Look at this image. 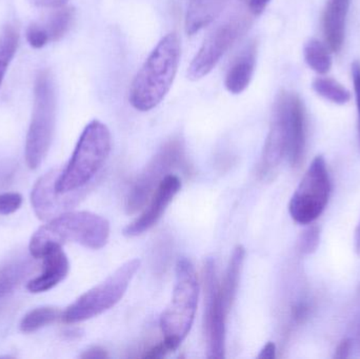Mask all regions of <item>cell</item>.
I'll return each mask as SVG.
<instances>
[{"label": "cell", "instance_id": "1", "mask_svg": "<svg viewBox=\"0 0 360 359\" xmlns=\"http://www.w3.org/2000/svg\"><path fill=\"white\" fill-rule=\"evenodd\" d=\"M109 237L107 219L86 211H68L40 227L32 236L29 248L32 256L42 259L51 248L67 242L98 250L107 244Z\"/></svg>", "mask_w": 360, "mask_h": 359}, {"label": "cell", "instance_id": "2", "mask_svg": "<svg viewBox=\"0 0 360 359\" xmlns=\"http://www.w3.org/2000/svg\"><path fill=\"white\" fill-rule=\"evenodd\" d=\"M180 58L179 36H165L155 46L133 80L130 103L141 112L158 107L170 91L176 76Z\"/></svg>", "mask_w": 360, "mask_h": 359}, {"label": "cell", "instance_id": "3", "mask_svg": "<svg viewBox=\"0 0 360 359\" xmlns=\"http://www.w3.org/2000/svg\"><path fill=\"white\" fill-rule=\"evenodd\" d=\"M306 134L302 100L295 93L281 92L275 101L270 131L262 153V174L275 171L283 158L300 149Z\"/></svg>", "mask_w": 360, "mask_h": 359}, {"label": "cell", "instance_id": "4", "mask_svg": "<svg viewBox=\"0 0 360 359\" xmlns=\"http://www.w3.org/2000/svg\"><path fill=\"white\" fill-rule=\"evenodd\" d=\"M110 151L109 129L99 120H93L82 131L69 164L59 172L57 192L67 194L84 189L103 168Z\"/></svg>", "mask_w": 360, "mask_h": 359}, {"label": "cell", "instance_id": "5", "mask_svg": "<svg viewBox=\"0 0 360 359\" xmlns=\"http://www.w3.org/2000/svg\"><path fill=\"white\" fill-rule=\"evenodd\" d=\"M175 274L172 299L160 318L164 343L170 352L179 349L192 328L199 293L196 272L190 261L180 259Z\"/></svg>", "mask_w": 360, "mask_h": 359}, {"label": "cell", "instance_id": "6", "mask_svg": "<svg viewBox=\"0 0 360 359\" xmlns=\"http://www.w3.org/2000/svg\"><path fill=\"white\" fill-rule=\"evenodd\" d=\"M56 122L54 82L48 71L36 77L31 124L25 141V162L32 170L40 166L52 143Z\"/></svg>", "mask_w": 360, "mask_h": 359}, {"label": "cell", "instance_id": "7", "mask_svg": "<svg viewBox=\"0 0 360 359\" xmlns=\"http://www.w3.org/2000/svg\"><path fill=\"white\" fill-rule=\"evenodd\" d=\"M141 267L139 259L127 261L109 278L84 293L63 312L61 320L67 324H77L101 315L113 308L126 294L131 280Z\"/></svg>", "mask_w": 360, "mask_h": 359}, {"label": "cell", "instance_id": "8", "mask_svg": "<svg viewBox=\"0 0 360 359\" xmlns=\"http://www.w3.org/2000/svg\"><path fill=\"white\" fill-rule=\"evenodd\" d=\"M331 183L323 156H316L290 200L289 212L300 225L316 221L329 202Z\"/></svg>", "mask_w": 360, "mask_h": 359}, {"label": "cell", "instance_id": "9", "mask_svg": "<svg viewBox=\"0 0 360 359\" xmlns=\"http://www.w3.org/2000/svg\"><path fill=\"white\" fill-rule=\"evenodd\" d=\"M184 162V145L179 138L167 141L158 150L151 162L137 176L127 197V212L141 210L151 197L156 188Z\"/></svg>", "mask_w": 360, "mask_h": 359}, {"label": "cell", "instance_id": "10", "mask_svg": "<svg viewBox=\"0 0 360 359\" xmlns=\"http://www.w3.org/2000/svg\"><path fill=\"white\" fill-rule=\"evenodd\" d=\"M205 282V329L207 335V356L210 358H224L226 356V309L220 285L216 275L215 263L207 259L203 268Z\"/></svg>", "mask_w": 360, "mask_h": 359}, {"label": "cell", "instance_id": "11", "mask_svg": "<svg viewBox=\"0 0 360 359\" xmlns=\"http://www.w3.org/2000/svg\"><path fill=\"white\" fill-rule=\"evenodd\" d=\"M248 27V19L240 16L218 25L195 55L188 67V78L199 80L207 76Z\"/></svg>", "mask_w": 360, "mask_h": 359}, {"label": "cell", "instance_id": "12", "mask_svg": "<svg viewBox=\"0 0 360 359\" xmlns=\"http://www.w3.org/2000/svg\"><path fill=\"white\" fill-rule=\"evenodd\" d=\"M60 170H53L38 179L32 189L31 202L34 212L41 221H51L68 212L82 197V191L60 194L56 190V179Z\"/></svg>", "mask_w": 360, "mask_h": 359}, {"label": "cell", "instance_id": "13", "mask_svg": "<svg viewBox=\"0 0 360 359\" xmlns=\"http://www.w3.org/2000/svg\"><path fill=\"white\" fill-rule=\"evenodd\" d=\"M181 189V181L176 175L170 174L162 181L151 195V200L141 216L127 226L124 234L128 237H135L149 231L162 218L169 204Z\"/></svg>", "mask_w": 360, "mask_h": 359}, {"label": "cell", "instance_id": "14", "mask_svg": "<svg viewBox=\"0 0 360 359\" xmlns=\"http://www.w3.org/2000/svg\"><path fill=\"white\" fill-rule=\"evenodd\" d=\"M44 259V271L37 278L30 280L27 290L31 293H42L60 284L68 276L70 270L69 259L63 252L61 246L51 248L42 256Z\"/></svg>", "mask_w": 360, "mask_h": 359}, {"label": "cell", "instance_id": "15", "mask_svg": "<svg viewBox=\"0 0 360 359\" xmlns=\"http://www.w3.org/2000/svg\"><path fill=\"white\" fill-rule=\"evenodd\" d=\"M351 0H328L323 13V34L333 52L338 53L344 44L346 21Z\"/></svg>", "mask_w": 360, "mask_h": 359}, {"label": "cell", "instance_id": "16", "mask_svg": "<svg viewBox=\"0 0 360 359\" xmlns=\"http://www.w3.org/2000/svg\"><path fill=\"white\" fill-rule=\"evenodd\" d=\"M228 0H191L186 16V31L188 35L197 33L220 14Z\"/></svg>", "mask_w": 360, "mask_h": 359}, {"label": "cell", "instance_id": "17", "mask_svg": "<svg viewBox=\"0 0 360 359\" xmlns=\"http://www.w3.org/2000/svg\"><path fill=\"white\" fill-rule=\"evenodd\" d=\"M256 63V50L250 46L235 60L226 77V88L232 94H240L249 86Z\"/></svg>", "mask_w": 360, "mask_h": 359}, {"label": "cell", "instance_id": "18", "mask_svg": "<svg viewBox=\"0 0 360 359\" xmlns=\"http://www.w3.org/2000/svg\"><path fill=\"white\" fill-rule=\"evenodd\" d=\"M245 256V251L243 247L238 246L234 249L230 263H229L228 270H226V278L220 285V294H221L222 301L229 311L232 308L237 290H238L239 280H240V274L243 271Z\"/></svg>", "mask_w": 360, "mask_h": 359}, {"label": "cell", "instance_id": "19", "mask_svg": "<svg viewBox=\"0 0 360 359\" xmlns=\"http://www.w3.org/2000/svg\"><path fill=\"white\" fill-rule=\"evenodd\" d=\"M304 60L308 63L309 67L321 74L325 75L332 67V57L329 50L325 44H321L319 40H309L304 48Z\"/></svg>", "mask_w": 360, "mask_h": 359}, {"label": "cell", "instance_id": "20", "mask_svg": "<svg viewBox=\"0 0 360 359\" xmlns=\"http://www.w3.org/2000/svg\"><path fill=\"white\" fill-rule=\"evenodd\" d=\"M18 42L19 31L15 25H6L0 32V86L18 48Z\"/></svg>", "mask_w": 360, "mask_h": 359}, {"label": "cell", "instance_id": "21", "mask_svg": "<svg viewBox=\"0 0 360 359\" xmlns=\"http://www.w3.org/2000/svg\"><path fill=\"white\" fill-rule=\"evenodd\" d=\"M63 312L57 308L41 307L32 310L23 316L20 322V330L23 333H33L48 325L58 320Z\"/></svg>", "mask_w": 360, "mask_h": 359}, {"label": "cell", "instance_id": "22", "mask_svg": "<svg viewBox=\"0 0 360 359\" xmlns=\"http://www.w3.org/2000/svg\"><path fill=\"white\" fill-rule=\"evenodd\" d=\"M313 90L327 100L336 105H346L351 99V93L333 78L319 77L313 81Z\"/></svg>", "mask_w": 360, "mask_h": 359}, {"label": "cell", "instance_id": "23", "mask_svg": "<svg viewBox=\"0 0 360 359\" xmlns=\"http://www.w3.org/2000/svg\"><path fill=\"white\" fill-rule=\"evenodd\" d=\"M27 269L29 263L23 261L6 263L0 269V301L16 288L27 274Z\"/></svg>", "mask_w": 360, "mask_h": 359}, {"label": "cell", "instance_id": "24", "mask_svg": "<svg viewBox=\"0 0 360 359\" xmlns=\"http://www.w3.org/2000/svg\"><path fill=\"white\" fill-rule=\"evenodd\" d=\"M74 15V8L70 6H63L56 8V12L51 16L46 27H44L48 32L50 41H58L65 37L73 25Z\"/></svg>", "mask_w": 360, "mask_h": 359}, {"label": "cell", "instance_id": "25", "mask_svg": "<svg viewBox=\"0 0 360 359\" xmlns=\"http://www.w3.org/2000/svg\"><path fill=\"white\" fill-rule=\"evenodd\" d=\"M27 40L32 48H41L50 41V37H49L46 27L34 23V25H31L27 27Z\"/></svg>", "mask_w": 360, "mask_h": 359}, {"label": "cell", "instance_id": "26", "mask_svg": "<svg viewBox=\"0 0 360 359\" xmlns=\"http://www.w3.org/2000/svg\"><path fill=\"white\" fill-rule=\"evenodd\" d=\"M22 204V197L18 193L0 194V215H10L16 212Z\"/></svg>", "mask_w": 360, "mask_h": 359}, {"label": "cell", "instance_id": "27", "mask_svg": "<svg viewBox=\"0 0 360 359\" xmlns=\"http://www.w3.org/2000/svg\"><path fill=\"white\" fill-rule=\"evenodd\" d=\"M319 242V231L316 227L311 228L308 231L304 232L302 236V250L306 253H311L316 249L317 244Z\"/></svg>", "mask_w": 360, "mask_h": 359}, {"label": "cell", "instance_id": "28", "mask_svg": "<svg viewBox=\"0 0 360 359\" xmlns=\"http://www.w3.org/2000/svg\"><path fill=\"white\" fill-rule=\"evenodd\" d=\"M352 77L354 84L355 98H356L357 113H359V136L360 145V63L354 61L352 63Z\"/></svg>", "mask_w": 360, "mask_h": 359}, {"label": "cell", "instance_id": "29", "mask_svg": "<svg viewBox=\"0 0 360 359\" xmlns=\"http://www.w3.org/2000/svg\"><path fill=\"white\" fill-rule=\"evenodd\" d=\"M84 359H103L109 358L107 351L101 347H92L84 351L80 356Z\"/></svg>", "mask_w": 360, "mask_h": 359}, {"label": "cell", "instance_id": "30", "mask_svg": "<svg viewBox=\"0 0 360 359\" xmlns=\"http://www.w3.org/2000/svg\"><path fill=\"white\" fill-rule=\"evenodd\" d=\"M170 350L168 349L166 345H165L164 341L160 345L155 346V347L152 348L148 351V353L145 354V358H162V356L166 355L167 353H169Z\"/></svg>", "mask_w": 360, "mask_h": 359}, {"label": "cell", "instance_id": "31", "mask_svg": "<svg viewBox=\"0 0 360 359\" xmlns=\"http://www.w3.org/2000/svg\"><path fill=\"white\" fill-rule=\"evenodd\" d=\"M351 348H352V343H351L350 339H345L336 349L334 358L340 359L348 358L350 355Z\"/></svg>", "mask_w": 360, "mask_h": 359}, {"label": "cell", "instance_id": "32", "mask_svg": "<svg viewBox=\"0 0 360 359\" xmlns=\"http://www.w3.org/2000/svg\"><path fill=\"white\" fill-rule=\"evenodd\" d=\"M271 0H249V8L252 14L260 15L266 10Z\"/></svg>", "mask_w": 360, "mask_h": 359}, {"label": "cell", "instance_id": "33", "mask_svg": "<svg viewBox=\"0 0 360 359\" xmlns=\"http://www.w3.org/2000/svg\"><path fill=\"white\" fill-rule=\"evenodd\" d=\"M31 1L39 8H57L65 6L68 0H31Z\"/></svg>", "mask_w": 360, "mask_h": 359}, {"label": "cell", "instance_id": "34", "mask_svg": "<svg viewBox=\"0 0 360 359\" xmlns=\"http://www.w3.org/2000/svg\"><path fill=\"white\" fill-rule=\"evenodd\" d=\"M275 356H276V346L275 344L268 343L262 348L258 358L273 359Z\"/></svg>", "mask_w": 360, "mask_h": 359}, {"label": "cell", "instance_id": "35", "mask_svg": "<svg viewBox=\"0 0 360 359\" xmlns=\"http://www.w3.org/2000/svg\"><path fill=\"white\" fill-rule=\"evenodd\" d=\"M355 249H356V252L360 254V221L359 225H357L356 231H355Z\"/></svg>", "mask_w": 360, "mask_h": 359}]
</instances>
